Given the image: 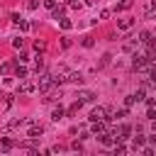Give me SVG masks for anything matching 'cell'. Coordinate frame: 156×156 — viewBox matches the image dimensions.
I'll list each match as a JSON object with an SVG mask.
<instances>
[{"mask_svg":"<svg viewBox=\"0 0 156 156\" xmlns=\"http://www.w3.org/2000/svg\"><path fill=\"white\" fill-rule=\"evenodd\" d=\"M144 17H156V0H149L146 2V7H144Z\"/></svg>","mask_w":156,"mask_h":156,"instance_id":"cell-6","label":"cell"},{"mask_svg":"<svg viewBox=\"0 0 156 156\" xmlns=\"http://www.w3.org/2000/svg\"><path fill=\"white\" fill-rule=\"evenodd\" d=\"M146 119H156V110H154V105H149V112H146Z\"/></svg>","mask_w":156,"mask_h":156,"instance_id":"cell-23","label":"cell"},{"mask_svg":"<svg viewBox=\"0 0 156 156\" xmlns=\"http://www.w3.org/2000/svg\"><path fill=\"white\" fill-rule=\"evenodd\" d=\"M110 58H112V56H110V54H105V56H102V61H100V68H105V66L110 63Z\"/></svg>","mask_w":156,"mask_h":156,"instance_id":"cell-25","label":"cell"},{"mask_svg":"<svg viewBox=\"0 0 156 156\" xmlns=\"http://www.w3.org/2000/svg\"><path fill=\"white\" fill-rule=\"evenodd\" d=\"M12 46H15V49H22V46H24V39H22V37L12 39Z\"/></svg>","mask_w":156,"mask_h":156,"instance_id":"cell-19","label":"cell"},{"mask_svg":"<svg viewBox=\"0 0 156 156\" xmlns=\"http://www.w3.org/2000/svg\"><path fill=\"white\" fill-rule=\"evenodd\" d=\"M132 7V0H122L119 5H117V10H129Z\"/></svg>","mask_w":156,"mask_h":156,"instance_id":"cell-20","label":"cell"},{"mask_svg":"<svg viewBox=\"0 0 156 156\" xmlns=\"http://www.w3.org/2000/svg\"><path fill=\"white\" fill-rule=\"evenodd\" d=\"M63 115H66V110L58 105V107H54V112H51V119H54V122H61V119H63Z\"/></svg>","mask_w":156,"mask_h":156,"instance_id":"cell-10","label":"cell"},{"mask_svg":"<svg viewBox=\"0 0 156 156\" xmlns=\"http://www.w3.org/2000/svg\"><path fill=\"white\" fill-rule=\"evenodd\" d=\"M80 44H83V46H88V49H90V46H93V37H83V41H80Z\"/></svg>","mask_w":156,"mask_h":156,"instance_id":"cell-24","label":"cell"},{"mask_svg":"<svg viewBox=\"0 0 156 156\" xmlns=\"http://www.w3.org/2000/svg\"><path fill=\"white\" fill-rule=\"evenodd\" d=\"M61 27H63V29H71V20H63V17H61Z\"/></svg>","mask_w":156,"mask_h":156,"instance_id":"cell-29","label":"cell"},{"mask_svg":"<svg viewBox=\"0 0 156 156\" xmlns=\"http://www.w3.org/2000/svg\"><path fill=\"white\" fill-rule=\"evenodd\" d=\"M61 46H63V49H68V46H71V39H68V37H63V39H61Z\"/></svg>","mask_w":156,"mask_h":156,"instance_id":"cell-30","label":"cell"},{"mask_svg":"<svg viewBox=\"0 0 156 156\" xmlns=\"http://www.w3.org/2000/svg\"><path fill=\"white\" fill-rule=\"evenodd\" d=\"M134 102H136V100H134V95H127V98H124V105H127V107H132Z\"/></svg>","mask_w":156,"mask_h":156,"instance_id":"cell-26","label":"cell"},{"mask_svg":"<svg viewBox=\"0 0 156 156\" xmlns=\"http://www.w3.org/2000/svg\"><path fill=\"white\" fill-rule=\"evenodd\" d=\"M15 76H17L20 80H24V78H27V68H24V66H20V61H15Z\"/></svg>","mask_w":156,"mask_h":156,"instance_id":"cell-9","label":"cell"},{"mask_svg":"<svg viewBox=\"0 0 156 156\" xmlns=\"http://www.w3.org/2000/svg\"><path fill=\"white\" fill-rule=\"evenodd\" d=\"M12 66H15L12 61H5V63L0 66V71H2V73H10V71H12Z\"/></svg>","mask_w":156,"mask_h":156,"instance_id":"cell-17","label":"cell"},{"mask_svg":"<svg viewBox=\"0 0 156 156\" xmlns=\"http://www.w3.org/2000/svg\"><path fill=\"white\" fill-rule=\"evenodd\" d=\"M154 93H156V85H154Z\"/></svg>","mask_w":156,"mask_h":156,"instance_id":"cell-35","label":"cell"},{"mask_svg":"<svg viewBox=\"0 0 156 156\" xmlns=\"http://www.w3.org/2000/svg\"><path fill=\"white\" fill-rule=\"evenodd\" d=\"M34 68H37V73H41V71H44V58H41V56L37 58V66H34Z\"/></svg>","mask_w":156,"mask_h":156,"instance_id":"cell-22","label":"cell"},{"mask_svg":"<svg viewBox=\"0 0 156 156\" xmlns=\"http://www.w3.org/2000/svg\"><path fill=\"white\" fill-rule=\"evenodd\" d=\"M37 88H39L41 93H51V90L56 88V83H54V76H51V73H41V76H39V83H37Z\"/></svg>","mask_w":156,"mask_h":156,"instance_id":"cell-2","label":"cell"},{"mask_svg":"<svg viewBox=\"0 0 156 156\" xmlns=\"http://www.w3.org/2000/svg\"><path fill=\"white\" fill-rule=\"evenodd\" d=\"M115 151H117V154H119V156H122V154H124V151H127V146H124V144H115Z\"/></svg>","mask_w":156,"mask_h":156,"instance_id":"cell-27","label":"cell"},{"mask_svg":"<svg viewBox=\"0 0 156 156\" xmlns=\"http://www.w3.org/2000/svg\"><path fill=\"white\" fill-rule=\"evenodd\" d=\"M102 132H107V122H105V119H95V122H93V134L100 136Z\"/></svg>","mask_w":156,"mask_h":156,"instance_id":"cell-5","label":"cell"},{"mask_svg":"<svg viewBox=\"0 0 156 156\" xmlns=\"http://www.w3.org/2000/svg\"><path fill=\"white\" fill-rule=\"evenodd\" d=\"M27 124H29V132H27V136H29V139H39V136L44 134V127H41V124H37L34 119H27Z\"/></svg>","mask_w":156,"mask_h":156,"instance_id":"cell-3","label":"cell"},{"mask_svg":"<svg viewBox=\"0 0 156 156\" xmlns=\"http://www.w3.org/2000/svg\"><path fill=\"white\" fill-rule=\"evenodd\" d=\"M51 12H54V20H61V17H63V12H66V7H54Z\"/></svg>","mask_w":156,"mask_h":156,"instance_id":"cell-16","label":"cell"},{"mask_svg":"<svg viewBox=\"0 0 156 156\" xmlns=\"http://www.w3.org/2000/svg\"><path fill=\"white\" fill-rule=\"evenodd\" d=\"M68 5L71 7H80V0H68Z\"/></svg>","mask_w":156,"mask_h":156,"instance_id":"cell-33","label":"cell"},{"mask_svg":"<svg viewBox=\"0 0 156 156\" xmlns=\"http://www.w3.org/2000/svg\"><path fill=\"white\" fill-rule=\"evenodd\" d=\"M76 98H78V100H80V102H93V100H95V98H98V95H95V93H93V90H83V88H80V90H78V93H76Z\"/></svg>","mask_w":156,"mask_h":156,"instance_id":"cell-4","label":"cell"},{"mask_svg":"<svg viewBox=\"0 0 156 156\" xmlns=\"http://www.w3.org/2000/svg\"><path fill=\"white\" fill-rule=\"evenodd\" d=\"M144 141H146V139H144V136H141V134H136V136H134V141H132V144H134V149H141V146H144Z\"/></svg>","mask_w":156,"mask_h":156,"instance_id":"cell-15","label":"cell"},{"mask_svg":"<svg viewBox=\"0 0 156 156\" xmlns=\"http://www.w3.org/2000/svg\"><path fill=\"white\" fill-rule=\"evenodd\" d=\"M151 39H154V34H151V32H146V29H144V32H139V39H136V41H139V44H144V46H146V44H149V41H151Z\"/></svg>","mask_w":156,"mask_h":156,"instance_id":"cell-8","label":"cell"},{"mask_svg":"<svg viewBox=\"0 0 156 156\" xmlns=\"http://www.w3.org/2000/svg\"><path fill=\"white\" fill-rule=\"evenodd\" d=\"M129 134H132V127H129V124H122V127H119V141H122V139H129Z\"/></svg>","mask_w":156,"mask_h":156,"instance_id":"cell-11","label":"cell"},{"mask_svg":"<svg viewBox=\"0 0 156 156\" xmlns=\"http://www.w3.org/2000/svg\"><path fill=\"white\" fill-rule=\"evenodd\" d=\"M149 83L156 85V68H149Z\"/></svg>","mask_w":156,"mask_h":156,"instance_id":"cell-21","label":"cell"},{"mask_svg":"<svg viewBox=\"0 0 156 156\" xmlns=\"http://www.w3.org/2000/svg\"><path fill=\"white\" fill-rule=\"evenodd\" d=\"M149 141H151V144H156V134H154V136H149Z\"/></svg>","mask_w":156,"mask_h":156,"instance_id":"cell-34","label":"cell"},{"mask_svg":"<svg viewBox=\"0 0 156 156\" xmlns=\"http://www.w3.org/2000/svg\"><path fill=\"white\" fill-rule=\"evenodd\" d=\"M117 27H119V29H132V27H134V20H129V17H127V20H119Z\"/></svg>","mask_w":156,"mask_h":156,"instance_id":"cell-14","label":"cell"},{"mask_svg":"<svg viewBox=\"0 0 156 156\" xmlns=\"http://www.w3.org/2000/svg\"><path fill=\"white\" fill-rule=\"evenodd\" d=\"M66 80H71V83H78V85H80V83H83V76H80L78 71H68V73H66Z\"/></svg>","mask_w":156,"mask_h":156,"instance_id":"cell-7","label":"cell"},{"mask_svg":"<svg viewBox=\"0 0 156 156\" xmlns=\"http://www.w3.org/2000/svg\"><path fill=\"white\" fill-rule=\"evenodd\" d=\"M112 117H127V107H124V110H117Z\"/></svg>","mask_w":156,"mask_h":156,"instance_id":"cell-31","label":"cell"},{"mask_svg":"<svg viewBox=\"0 0 156 156\" xmlns=\"http://www.w3.org/2000/svg\"><path fill=\"white\" fill-rule=\"evenodd\" d=\"M149 66H151V61H149L144 54H134V56H132V68H134L136 73H149Z\"/></svg>","mask_w":156,"mask_h":156,"instance_id":"cell-1","label":"cell"},{"mask_svg":"<svg viewBox=\"0 0 156 156\" xmlns=\"http://www.w3.org/2000/svg\"><path fill=\"white\" fill-rule=\"evenodd\" d=\"M44 7H49V10H54V7H56V0H44Z\"/></svg>","mask_w":156,"mask_h":156,"instance_id":"cell-28","label":"cell"},{"mask_svg":"<svg viewBox=\"0 0 156 156\" xmlns=\"http://www.w3.org/2000/svg\"><path fill=\"white\" fill-rule=\"evenodd\" d=\"M12 146H15V141H12L10 136H2V141H0V149H2V151H10Z\"/></svg>","mask_w":156,"mask_h":156,"instance_id":"cell-12","label":"cell"},{"mask_svg":"<svg viewBox=\"0 0 156 156\" xmlns=\"http://www.w3.org/2000/svg\"><path fill=\"white\" fill-rule=\"evenodd\" d=\"M37 5H39L37 0H27V7H29V10H37Z\"/></svg>","mask_w":156,"mask_h":156,"instance_id":"cell-32","label":"cell"},{"mask_svg":"<svg viewBox=\"0 0 156 156\" xmlns=\"http://www.w3.org/2000/svg\"><path fill=\"white\" fill-rule=\"evenodd\" d=\"M32 90H34V85H32V83H22V88H20V93H24V95H27V93H32Z\"/></svg>","mask_w":156,"mask_h":156,"instance_id":"cell-18","label":"cell"},{"mask_svg":"<svg viewBox=\"0 0 156 156\" xmlns=\"http://www.w3.org/2000/svg\"><path fill=\"white\" fill-rule=\"evenodd\" d=\"M27 119H10L7 124H5V129H17V127H22Z\"/></svg>","mask_w":156,"mask_h":156,"instance_id":"cell-13","label":"cell"}]
</instances>
